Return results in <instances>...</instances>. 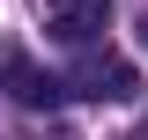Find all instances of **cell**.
I'll return each mask as SVG.
<instances>
[{
	"label": "cell",
	"instance_id": "cell-1",
	"mask_svg": "<svg viewBox=\"0 0 148 140\" xmlns=\"http://www.w3.org/2000/svg\"><path fill=\"white\" fill-rule=\"evenodd\" d=\"M67 88L74 96H96V103H133V96H141V74H133L119 52H82L74 74H67Z\"/></svg>",
	"mask_w": 148,
	"mask_h": 140
},
{
	"label": "cell",
	"instance_id": "cell-2",
	"mask_svg": "<svg viewBox=\"0 0 148 140\" xmlns=\"http://www.w3.org/2000/svg\"><path fill=\"white\" fill-rule=\"evenodd\" d=\"M37 22H45V37L89 52L104 37V22H111V0H37Z\"/></svg>",
	"mask_w": 148,
	"mask_h": 140
},
{
	"label": "cell",
	"instance_id": "cell-3",
	"mask_svg": "<svg viewBox=\"0 0 148 140\" xmlns=\"http://www.w3.org/2000/svg\"><path fill=\"white\" fill-rule=\"evenodd\" d=\"M0 88L15 96L22 111H52L59 96H67V81H59V74H45V67H30L22 52H8V59H0Z\"/></svg>",
	"mask_w": 148,
	"mask_h": 140
},
{
	"label": "cell",
	"instance_id": "cell-4",
	"mask_svg": "<svg viewBox=\"0 0 148 140\" xmlns=\"http://www.w3.org/2000/svg\"><path fill=\"white\" fill-rule=\"evenodd\" d=\"M141 37H148V15H141Z\"/></svg>",
	"mask_w": 148,
	"mask_h": 140
},
{
	"label": "cell",
	"instance_id": "cell-5",
	"mask_svg": "<svg viewBox=\"0 0 148 140\" xmlns=\"http://www.w3.org/2000/svg\"><path fill=\"white\" fill-rule=\"evenodd\" d=\"M141 140H148V125H141Z\"/></svg>",
	"mask_w": 148,
	"mask_h": 140
}]
</instances>
